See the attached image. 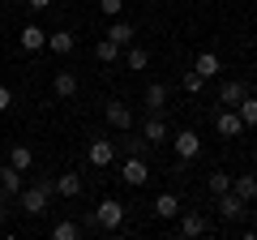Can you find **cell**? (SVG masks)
Listing matches in <instances>:
<instances>
[{
  "label": "cell",
  "instance_id": "8",
  "mask_svg": "<svg viewBox=\"0 0 257 240\" xmlns=\"http://www.w3.org/2000/svg\"><path fill=\"white\" fill-rule=\"evenodd\" d=\"M103 116H107V125L111 129H133V107H128V103H120V99H111L107 107H103Z\"/></svg>",
  "mask_w": 257,
  "mask_h": 240
},
{
  "label": "cell",
  "instance_id": "19",
  "mask_svg": "<svg viewBox=\"0 0 257 240\" xmlns=\"http://www.w3.org/2000/svg\"><path fill=\"white\" fill-rule=\"evenodd\" d=\"M231 193H240L244 202H257V176L244 172V176H231Z\"/></svg>",
  "mask_w": 257,
  "mask_h": 240
},
{
  "label": "cell",
  "instance_id": "25",
  "mask_svg": "<svg viewBox=\"0 0 257 240\" xmlns=\"http://www.w3.org/2000/svg\"><path fill=\"white\" fill-rule=\"evenodd\" d=\"M142 138L155 146V142H163L167 138V125H163V116H146V125H142Z\"/></svg>",
  "mask_w": 257,
  "mask_h": 240
},
{
  "label": "cell",
  "instance_id": "27",
  "mask_svg": "<svg viewBox=\"0 0 257 240\" xmlns=\"http://www.w3.org/2000/svg\"><path fill=\"white\" fill-rule=\"evenodd\" d=\"M206 189H210L214 197L227 193V189H231V176H227V172H210V176H206Z\"/></svg>",
  "mask_w": 257,
  "mask_h": 240
},
{
  "label": "cell",
  "instance_id": "4",
  "mask_svg": "<svg viewBox=\"0 0 257 240\" xmlns=\"http://www.w3.org/2000/svg\"><path fill=\"white\" fill-rule=\"evenodd\" d=\"M120 180H124L128 189H142L150 180V167H146V155H128L124 167H120Z\"/></svg>",
  "mask_w": 257,
  "mask_h": 240
},
{
  "label": "cell",
  "instance_id": "2",
  "mask_svg": "<svg viewBox=\"0 0 257 240\" xmlns=\"http://www.w3.org/2000/svg\"><path fill=\"white\" fill-rule=\"evenodd\" d=\"M94 223H99V231H116L120 223H124V202H120V197H103V202L94 206Z\"/></svg>",
  "mask_w": 257,
  "mask_h": 240
},
{
  "label": "cell",
  "instance_id": "10",
  "mask_svg": "<svg viewBox=\"0 0 257 240\" xmlns=\"http://www.w3.org/2000/svg\"><path fill=\"white\" fill-rule=\"evenodd\" d=\"M142 103H146V116H163V107H167V86H163V82H150L146 94H142Z\"/></svg>",
  "mask_w": 257,
  "mask_h": 240
},
{
  "label": "cell",
  "instance_id": "29",
  "mask_svg": "<svg viewBox=\"0 0 257 240\" xmlns=\"http://www.w3.org/2000/svg\"><path fill=\"white\" fill-rule=\"evenodd\" d=\"M99 9L107 13V18H120V13H124V0H99Z\"/></svg>",
  "mask_w": 257,
  "mask_h": 240
},
{
  "label": "cell",
  "instance_id": "12",
  "mask_svg": "<svg viewBox=\"0 0 257 240\" xmlns=\"http://www.w3.org/2000/svg\"><path fill=\"white\" fill-rule=\"evenodd\" d=\"M176 219H180V227H176L180 236H206V227H210L197 210H184V214H176Z\"/></svg>",
  "mask_w": 257,
  "mask_h": 240
},
{
  "label": "cell",
  "instance_id": "26",
  "mask_svg": "<svg viewBox=\"0 0 257 240\" xmlns=\"http://www.w3.org/2000/svg\"><path fill=\"white\" fill-rule=\"evenodd\" d=\"M77 236H82V223H73V219L52 223V240H77Z\"/></svg>",
  "mask_w": 257,
  "mask_h": 240
},
{
  "label": "cell",
  "instance_id": "24",
  "mask_svg": "<svg viewBox=\"0 0 257 240\" xmlns=\"http://www.w3.org/2000/svg\"><path fill=\"white\" fill-rule=\"evenodd\" d=\"M236 116L244 120V129H257V94H244L236 103Z\"/></svg>",
  "mask_w": 257,
  "mask_h": 240
},
{
  "label": "cell",
  "instance_id": "16",
  "mask_svg": "<svg viewBox=\"0 0 257 240\" xmlns=\"http://www.w3.org/2000/svg\"><path fill=\"white\" fill-rule=\"evenodd\" d=\"M82 176H77V172H64V176H56V193H60V197H82Z\"/></svg>",
  "mask_w": 257,
  "mask_h": 240
},
{
  "label": "cell",
  "instance_id": "21",
  "mask_svg": "<svg viewBox=\"0 0 257 240\" xmlns=\"http://www.w3.org/2000/svg\"><path fill=\"white\" fill-rule=\"evenodd\" d=\"M180 214V197L176 193H159L155 197V219H176Z\"/></svg>",
  "mask_w": 257,
  "mask_h": 240
},
{
  "label": "cell",
  "instance_id": "11",
  "mask_svg": "<svg viewBox=\"0 0 257 240\" xmlns=\"http://www.w3.org/2000/svg\"><path fill=\"white\" fill-rule=\"evenodd\" d=\"M22 176L26 172H18V167H9V163L0 167V197H5V202H13V197L22 193Z\"/></svg>",
  "mask_w": 257,
  "mask_h": 240
},
{
  "label": "cell",
  "instance_id": "23",
  "mask_svg": "<svg viewBox=\"0 0 257 240\" xmlns=\"http://www.w3.org/2000/svg\"><path fill=\"white\" fill-rule=\"evenodd\" d=\"M9 167H18V172H30V167H35V150L30 146H9Z\"/></svg>",
  "mask_w": 257,
  "mask_h": 240
},
{
  "label": "cell",
  "instance_id": "31",
  "mask_svg": "<svg viewBox=\"0 0 257 240\" xmlns=\"http://www.w3.org/2000/svg\"><path fill=\"white\" fill-rule=\"evenodd\" d=\"M26 9H35V13H43V9H52V0H26Z\"/></svg>",
  "mask_w": 257,
  "mask_h": 240
},
{
  "label": "cell",
  "instance_id": "14",
  "mask_svg": "<svg viewBox=\"0 0 257 240\" xmlns=\"http://www.w3.org/2000/svg\"><path fill=\"white\" fill-rule=\"evenodd\" d=\"M47 47H52L56 56H69L77 47V35L73 30H52V35H47Z\"/></svg>",
  "mask_w": 257,
  "mask_h": 240
},
{
  "label": "cell",
  "instance_id": "22",
  "mask_svg": "<svg viewBox=\"0 0 257 240\" xmlns=\"http://www.w3.org/2000/svg\"><path fill=\"white\" fill-rule=\"evenodd\" d=\"M244 94H248L244 82H223V90H219V107H236Z\"/></svg>",
  "mask_w": 257,
  "mask_h": 240
},
{
  "label": "cell",
  "instance_id": "9",
  "mask_svg": "<svg viewBox=\"0 0 257 240\" xmlns=\"http://www.w3.org/2000/svg\"><path fill=\"white\" fill-rule=\"evenodd\" d=\"M52 90H56V99H77L82 82H77V73H73V69H60V73L52 77Z\"/></svg>",
  "mask_w": 257,
  "mask_h": 240
},
{
  "label": "cell",
  "instance_id": "28",
  "mask_svg": "<svg viewBox=\"0 0 257 240\" xmlns=\"http://www.w3.org/2000/svg\"><path fill=\"white\" fill-rule=\"evenodd\" d=\"M180 86H184V94H197L206 86V77L197 73V69H189V73H180Z\"/></svg>",
  "mask_w": 257,
  "mask_h": 240
},
{
  "label": "cell",
  "instance_id": "3",
  "mask_svg": "<svg viewBox=\"0 0 257 240\" xmlns=\"http://www.w3.org/2000/svg\"><path fill=\"white\" fill-rule=\"evenodd\" d=\"M214 210H219V219L240 223V219L248 214V202H244L240 193H231V189H227V193H219V197H214Z\"/></svg>",
  "mask_w": 257,
  "mask_h": 240
},
{
  "label": "cell",
  "instance_id": "1",
  "mask_svg": "<svg viewBox=\"0 0 257 240\" xmlns=\"http://www.w3.org/2000/svg\"><path fill=\"white\" fill-rule=\"evenodd\" d=\"M52 197H56V180H35V185H22V193H18V206H22V214H30V219H39V214H47V206H52Z\"/></svg>",
  "mask_w": 257,
  "mask_h": 240
},
{
  "label": "cell",
  "instance_id": "20",
  "mask_svg": "<svg viewBox=\"0 0 257 240\" xmlns=\"http://www.w3.org/2000/svg\"><path fill=\"white\" fill-rule=\"evenodd\" d=\"M107 39H111V43H120V47H128V43H133V39H138V30L128 26V22L111 18V26H107Z\"/></svg>",
  "mask_w": 257,
  "mask_h": 240
},
{
  "label": "cell",
  "instance_id": "7",
  "mask_svg": "<svg viewBox=\"0 0 257 240\" xmlns=\"http://www.w3.org/2000/svg\"><path fill=\"white\" fill-rule=\"evenodd\" d=\"M214 133H219V138H240V133H244V120L236 116V107L214 111Z\"/></svg>",
  "mask_w": 257,
  "mask_h": 240
},
{
  "label": "cell",
  "instance_id": "13",
  "mask_svg": "<svg viewBox=\"0 0 257 240\" xmlns=\"http://www.w3.org/2000/svg\"><path fill=\"white\" fill-rule=\"evenodd\" d=\"M124 65H128V69H133V73H142V69H146V65H150V47H142V43H138V39H133V43H128V47H124Z\"/></svg>",
  "mask_w": 257,
  "mask_h": 240
},
{
  "label": "cell",
  "instance_id": "18",
  "mask_svg": "<svg viewBox=\"0 0 257 240\" xmlns=\"http://www.w3.org/2000/svg\"><path fill=\"white\" fill-rule=\"evenodd\" d=\"M120 52H124V47H120V43H111L107 35H103L99 43H94V60H99V65H116V60H120Z\"/></svg>",
  "mask_w": 257,
  "mask_h": 240
},
{
  "label": "cell",
  "instance_id": "5",
  "mask_svg": "<svg viewBox=\"0 0 257 240\" xmlns=\"http://www.w3.org/2000/svg\"><path fill=\"white\" fill-rule=\"evenodd\" d=\"M172 146H176V163H193V159L202 155V138H197L193 129H180Z\"/></svg>",
  "mask_w": 257,
  "mask_h": 240
},
{
  "label": "cell",
  "instance_id": "32",
  "mask_svg": "<svg viewBox=\"0 0 257 240\" xmlns=\"http://www.w3.org/2000/svg\"><path fill=\"white\" fill-rule=\"evenodd\" d=\"M5 223H9V210H5V197H0V227H5Z\"/></svg>",
  "mask_w": 257,
  "mask_h": 240
},
{
  "label": "cell",
  "instance_id": "15",
  "mask_svg": "<svg viewBox=\"0 0 257 240\" xmlns=\"http://www.w3.org/2000/svg\"><path fill=\"white\" fill-rule=\"evenodd\" d=\"M18 43H22V52H43V47H47V35H43L39 26H22Z\"/></svg>",
  "mask_w": 257,
  "mask_h": 240
},
{
  "label": "cell",
  "instance_id": "17",
  "mask_svg": "<svg viewBox=\"0 0 257 240\" xmlns=\"http://www.w3.org/2000/svg\"><path fill=\"white\" fill-rule=\"evenodd\" d=\"M193 69H197V73H202L206 82H210V77H219V73H223V60H219L214 52H202L197 60H193Z\"/></svg>",
  "mask_w": 257,
  "mask_h": 240
},
{
  "label": "cell",
  "instance_id": "30",
  "mask_svg": "<svg viewBox=\"0 0 257 240\" xmlns=\"http://www.w3.org/2000/svg\"><path fill=\"white\" fill-rule=\"evenodd\" d=\"M13 107V90H9V86H0V111H9Z\"/></svg>",
  "mask_w": 257,
  "mask_h": 240
},
{
  "label": "cell",
  "instance_id": "6",
  "mask_svg": "<svg viewBox=\"0 0 257 240\" xmlns=\"http://www.w3.org/2000/svg\"><path fill=\"white\" fill-rule=\"evenodd\" d=\"M86 159H90L94 167H111V159H116V142H111V138H90Z\"/></svg>",
  "mask_w": 257,
  "mask_h": 240
}]
</instances>
